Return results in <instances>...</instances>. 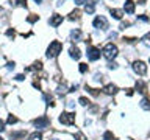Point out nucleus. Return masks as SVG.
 Listing matches in <instances>:
<instances>
[{"instance_id":"nucleus-41","label":"nucleus","mask_w":150,"mask_h":140,"mask_svg":"<svg viewBox=\"0 0 150 140\" xmlns=\"http://www.w3.org/2000/svg\"><path fill=\"white\" fill-rule=\"evenodd\" d=\"M127 95L132 97V95H133V89H127Z\"/></svg>"},{"instance_id":"nucleus-11","label":"nucleus","mask_w":150,"mask_h":140,"mask_svg":"<svg viewBox=\"0 0 150 140\" xmlns=\"http://www.w3.org/2000/svg\"><path fill=\"white\" fill-rule=\"evenodd\" d=\"M136 90L139 93H145V90H147V84H145L144 81H141V79H139V81H136Z\"/></svg>"},{"instance_id":"nucleus-25","label":"nucleus","mask_w":150,"mask_h":140,"mask_svg":"<svg viewBox=\"0 0 150 140\" xmlns=\"http://www.w3.org/2000/svg\"><path fill=\"white\" fill-rule=\"evenodd\" d=\"M142 42H144V45H147V47H150V33H147V34H144V37H142Z\"/></svg>"},{"instance_id":"nucleus-42","label":"nucleus","mask_w":150,"mask_h":140,"mask_svg":"<svg viewBox=\"0 0 150 140\" xmlns=\"http://www.w3.org/2000/svg\"><path fill=\"white\" fill-rule=\"evenodd\" d=\"M67 106L69 108H74V101H67Z\"/></svg>"},{"instance_id":"nucleus-40","label":"nucleus","mask_w":150,"mask_h":140,"mask_svg":"<svg viewBox=\"0 0 150 140\" xmlns=\"http://www.w3.org/2000/svg\"><path fill=\"white\" fill-rule=\"evenodd\" d=\"M6 67H8V70L14 69V62H8V64H6Z\"/></svg>"},{"instance_id":"nucleus-2","label":"nucleus","mask_w":150,"mask_h":140,"mask_svg":"<svg viewBox=\"0 0 150 140\" xmlns=\"http://www.w3.org/2000/svg\"><path fill=\"white\" fill-rule=\"evenodd\" d=\"M102 55L105 56L108 61H113V59L117 56V47L114 44H106L102 50Z\"/></svg>"},{"instance_id":"nucleus-4","label":"nucleus","mask_w":150,"mask_h":140,"mask_svg":"<svg viewBox=\"0 0 150 140\" xmlns=\"http://www.w3.org/2000/svg\"><path fill=\"white\" fill-rule=\"evenodd\" d=\"M133 70L136 72L138 75L144 76V75L147 73V66H145V62H142V61H134L133 62Z\"/></svg>"},{"instance_id":"nucleus-29","label":"nucleus","mask_w":150,"mask_h":140,"mask_svg":"<svg viewBox=\"0 0 150 140\" xmlns=\"http://www.w3.org/2000/svg\"><path fill=\"white\" fill-rule=\"evenodd\" d=\"M16 122H17V118H16L14 115H10V117H8V124H14Z\"/></svg>"},{"instance_id":"nucleus-16","label":"nucleus","mask_w":150,"mask_h":140,"mask_svg":"<svg viewBox=\"0 0 150 140\" xmlns=\"http://www.w3.org/2000/svg\"><path fill=\"white\" fill-rule=\"evenodd\" d=\"M11 139L13 140H22V139H25V132L22 131V132H14V134H11Z\"/></svg>"},{"instance_id":"nucleus-10","label":"nucleus","mask_w":150,"mask_h":140,"mask_svg":"<svg viewBox=\"0 0 150 140\" xmlns=\"http://www.w3.org/2000/svg\"><path fill=\"white\" fill-rule=\"evenodd\" d=\"M125 13L133 14L134 13V3L133 0H125Z\"/></svg>"},{"instance_id":"nucleus-17","label":"nucleus","mask_w":150,"mask_h":140,"mask_svg":"<svg viewBox=\"0 0 150 140\" xmlns=\"http://www.w3.org/2000/svg\"><path fill=\"white\" fill-rule=\"evenodd\" d=\"M69 19H71V20H77V19H80V11L74 9L71 14H69Z\"/></svg>"},{"instance_id":"nucleus-44","label":"nucleus","mask_w":150,"mask_h":140,"mask_svg":"<svg viewBox=\"0 0 150 140\" xmlns=\"http://www.w3.org/2000/svg\"><path fill=\"white\" fill-rule=\"evenodd\" d=\"M34 2H36V3H41V2H42V0H34Z\"/></svg>"},{"instance_id":"nucleus-33","label":"nucleus","mask_w":150,"mask_h":140,"mask_svg":"<svg viewBox=\"0 0 150 140\" xmlns=\"http://www.w3.org/2000/svg\"><path fill=\"white\" fill-rule=\"evenodd\" d=\"M58 93H60V95L66 93V87H64V86H60V87H58Z\"/></svg>"},{"instance_id":"nucleus-1","label":"nucleus","mask_w":150,"mask_h":140,"mask_svg":"<svg viewBox=\"0 0 150 140\" xmlns=\"http://www.w3.org/2000/svg\"><path fill=\"white\" fill-rule=\"evenodd\" d=\"M61 50H63V44H61L60 41L50 42L49 48H47V58H56V56L61 53Z\"/></svg>"},{"instance_id":"nucleus-23","label":"nucleus","mask_w":150,"mask_h":140,"mask_svg":"<svg viewBox=\"0 0 150 140\" xmlns=\"http://www.w3.org/2000/svg\"><path fill=\"white\" fill-rule=\"evenodd\" d=\"M38 19H39V17H38V14H30V16L27 17V22H30V24H34Z\"/></svg>"},{"instance_id":"nucleus-47","label":"nucleus","mask_w":150,"mask_h":140,"mask_svg":"<svg viewBox=\"0 0 150 140\" xmlns=\"http://www.w3.org/2000/svg\"><path fill=\"white\" fill-rule=\"evenodd\" d=\"M0 140H3V139H2V137H0Z\"/></svg>"},{"instance_id":"nucleus-21","label":"nucleus","mask_w":150,"mask_h":140,"mask_svg":"<svg viewBox=\"0 0 150 140\" xmlns=\"http://www.w3.org/2000/svg\"><path fill=\"white\" fill-rule=\"evenodd\" d=\"M103 140H116V139H114V134L111 131H106L105 134H103Z\"/></svg>"},{"instance_id":"nucleus-22","label":"nucleus","mask_w":150,"mask_h":140,"mask_svg":"<svg viewBox=\"0 0 150 140\" xmlns=\"http://www.w3.org/2000/svg\"><path fill=\"white\" fill-rule=\"evenodd\" d=\"M30 140H42V134L41 132H33V134L30 135Z\"/></svg>"},{"instance_id":"nucleus-37","label":"nucleus","mask_w":150,"mask_h":140,"mask_svg":"<svg viewBox=\"0 0 150 140\" xmlns=\"http://www.w3.org/2000/svg\"><path fill=\"white\" fill-rule=\"evenodd\" d=\"M108 67H110V69H116L117 64H116V62H110V64H108Z\"/></svg>"},{"instance_id":"nucleus-14","label":"nucleus","mask_w":150,"mask_h":140,"mask_svg":"<svg viewBox=\"0 0 150 140\" xmlns=\"http://www.w3.org/2000/svg\"><path fill=\"white\" fill-rule=\"evenodd\" d=\"M139 104H141V108L144 109V111H150V100L149 98H142Z\"/></svg>"},{"instance_id":"nucleus-5","label":"nucleus","mask_w":150,"mask_h":140,"mask_svg":"<svg viewBox=\"0 0 150 140\" xmlns=\"http://www.w3.org/2000/svg\"><path fill=\"white\" fill-rule=\"evenodd\" d=\"M94 28L106 30V28H108V20H106L103 16H97V17L94 19Z\"/></svg>"},{"instance_id":"nucleus-12","label":"nucleus","mask_w":150,"mask_h":140,"mask_svg":"<svg viewBox=\"0 0 150 140\" xmlns=\"http://www.w3.org/2000/svg\"><path fill=\"white\" fill-rule=\"evenodd\" d=\"M69 53H71V58L72 59H80V56H82V53H80V50L77 47H71Z\"/></svg>"},{"instance_id":"nucleus-18","label":"nucleus","mask_w":150,"mask_h":140,"mask_svg":"<svg viewBox=\"0 0 150 140\" xmlns=\"http://www.w3.org/2000/svg\"><path fill=\"white\" fill-rule=\"evenodd\" d=\"M41 69H42V62L41 61H36V62L33 64V67H28L27 70H41Z\"/></svg>"},{"instance_id":"nucleus-26","label":"nucleus","mask_w":150,"mask_h":140,"mask_svg":"<svg viewBox=\"0 0 150 140\" xmlns=\"http://www.w3.org/2000/svg\"><path fill=\"white\" fill-rule=\"evenodd\" d=\"M78 103L82 104V106H89L91 101L88 100V98H84V97H80V100H78Z\"/></svg>"},{"instance_id":"nucleus-39","label":"nucleus","mask_w":150,"mask_h":140,"mask_svg":"<svg viewBox=\"0 0 150 140\" xmlns=\"http://www.w3.org/2000/svg\"><path fill=\"white\" fill-rule=\"evenodd\" d=\"M83 3H86V0H75V5H83Z\"/></svg>"},{"instance_id":"nucleus-36","label":"nucleus","mask_w":150,"mask_h":140,"mask_svg":"<svg viewBox=\"0 0 150 140\" xmlns=\"http://www.w3.org/2000/svg\"><path fill=\"white\" fill-rule=\"evenodd\" d=\"M3 129H5V122H3V120H0V132H2Z\"/></svg>"},{"instance_id":"nucleus-43","label":"nucleus","mask_w":150,"mask_h":140,"mask_svg":"<svg viewBox=\"0 0 150 140\" xmlns=\"http://www.w3.org/2000/svg\"><path fill=\"white\" fill-rule=\"evenodd\" d=\"M145 2H147V0H139V5H145Z\"/></svg>"},{"instance_id":"nucleus-7","label":"nucleus","mask_w":150,"mask_h":140,"mask_svg":"<svg viewBox=\"0 0 150 140\" xmlns=\"http://www.w3.org/2000/svg\"><path fill=\"white\" fill-rule=\"evenodd\" d=\"M100 58V50L95 47H88V59L89 61H97Z\"/></svg>"},{"instance_id":"nucleus-32","label":"nucleus","mask_w":150,"mask_h":140,"mask_svg":"<svg viewBox=\"0 0 150 140\" xmlns=\"http://www.w3.org/2000/svg\"><path fill=\"white\" fill-rule=\"evenodd\" d=\"M16 3L19 6H25V8H27V0H16Z\"/></svg>"},{"instance_id":"nucleus-15","label":"nucleus","mask_w":150,"mask_h":140,"mask_svg":"<svg viewBox=\"0 0 150 140\" xmlns=\"http://www.w3.org/2000/svg\"><path fill=\"white\" fill-rule=\"evenodd\" d=\"M111 16L114 19H122L124 17V11L122 9H111Z\"/></svg>"},{"instance_id":"nucleus-13","label":"nucleus","mask_w":150,"mask_h":140,"mask_svg":"<svg viewBox=\"0 0 150 140\" xmlns=\"http://www.w3.org/2000/svg\"><path fill=\"white\" fill-rule=\"evenodd\" d=\"M71 39L72 41H80L82 39V31H80V30H72V33H71Z\"/></svg>"},{"instance_id":"nucleus-20","label":"nucleus","mask_w":150,"mask_h":140,"mask_svg":"<svg viewBox=\"0 0 150 140\" xmlns=\"http://www.w3.org/2000/svg\"><path fill=\"white\" fill-rule=\"evenodd\" d=\"M44 100H45V103H47V106H55V101H53V98L50 97V95H47V93L44 95Z\"/></svg>"},{"instance_id":"nucleus-30","label":"nucleus","mask_w":150,"mask_h":140,"mask_svg":"<svg viewBox=\"0 0 150 140\" xmlns=\"http://www.w3.org/2000/svg\"><path fill=\"white\" fill-rule=\"evenodd\" d=\"M86 70H88V64H80V72L86 73Z\"/></svg>"},{"instance_id":"nucleus-3","label":"nucleus","mask_w":150,"mask_h":140,"mask_svg":"<svg viewBox=\"0 0 150 140\" xmlns=\"http://www.w3.org/2000/svg\"><path fill=\"white\" fill-rule=\"evenodd\" d=\"M60 123L72 126V124L75 123V114L74 112H63V114L60 115Z\"/></svg>"},{"instance_id":"nucleus-19","label":"nucleus","mask_w":150,"mask_h":140,"mask_svg":"<svg viewBox=\"0 0 150 140\" xmlns=\"http://www.w3.org/2000/svg\"><path fill=\"white\" fill-rule=\"evenodd\" d=\"M86 90L91 93V95H94V97H99V95H100L99 89H92V87H89V86H86Z\"/></svg>"},{"instance_id":"nucleus-28","label":"nucleus","mask_w":150,"mask_h":140,"mask_svg":"<svg viewBox=\"0 0 150 140\" xmlns=\"http://www.w3.org/2000/svg\"><path fill=\"white\" fill-rule=\"evenodd\" d=\"M6 36H8V37H14V36H16V31H14L13 28H8V30H6Z\"/></svg>"},{"instance_id":"nucleus-8","label":"nucleus","mask_w":150,"mask_h":140,"mask_svg":"<svg viewBox=\"0 0 150 140\" xmlns=\"http://www.w3.org/2000/svg\"><path fill=\"white\" fill-rule=\"evenodd\" d=\"M117 86L116 84H106L105 87H103V92L106 93V95H116L117 93Z\"/></svg>"},{"instance_id":"nucleus-45","label":"nucleus","mask_w":150,"mask_h":140,"mask_svg":"<svg viewBox=\"0 0 150 140\" xmlns=\"http://www.w3.org/2000/svg\"><path fill=\"white\" fill-rule=\"evenodd\" d=\"M0 13H2V6H0Z\"/></svg>"},{"instance_id":"nucleus-6","label":"nucleus","mask_w":150,"mask_h":140,"mask_svg":"<svg viewBox=\"0 0 150 140\" xmlns=\"http://www.w3.org/2000/svg\"><path fill=\"white\" fill-rule=\"evenodd\" d=\"M33 123H34V126H36L38 129H44V128H47L49 124H50V120L44 115V117H39V118H36Z\"/></svg>"},{"instance_id":"nucleus-38","label":"nucleus","mask_w":150,"mask_h":140,"mask_svg":"<svg viewBox=\"0 0 150 140\" xmlns=\"http://www.w3.org/2000/svg\"><path fill=\"white\" fill-rule=\"evenodd\" d=\"M16 79H17V81H24V79H25V76H24V75H17V76H16Z\"/></svg>"},{"instance_id":"nucleus-34","label":"nucleus","mask_w":150,"mask_h":140,"mask_svg":"<svg viewBox=\"0 0 150 140\" xmlns=\"http://www.w3.org/2000/svg\"><path fill=\"white\" fill-rule=\"evenodd\" d=\"M138 19H139V20H144V22H149L150 19L147 17V16H144V14H141V16H138Z\"/></svg>"},{"instance_id":"nucleus-46","label":"nucleus","mask_w":150,"mask_h":140,"mask_svg":"<svg viewBox=\"0 0 150 140\" xmlns=\"http://www.w3.org/2000/svg\"><path fill=\"white\" fill-rule=\"evenodd\" d=\"M52 140H58V139H52Z\"/></svg>"},{"instance_id":"nucleus-27","label":"nucleus","mask_w":150,"mask_h":140,"mask_svg":"<svg viewBox=\"0 0 150 140\" xmlns=\"http://www.w3.org/2000/svg\"><path fill=\"white\" fill-rule=\"evenodd\" d=\"M75 140H88V139L84 137L83 132H77V134H75Z\"/></svg>"},{"instance_id":"nucleus-35","label":"nucleus","mask_w":150,"mask_h":140,"mask_svg":"<svg viewBox=\"0 0 150 140\" xmlns=\"http://www.w3.org/2000/svg\"><path fill=\"white\" fill-rule=\"evenodd\" d=\"M127 26H130V22H122V24H121V30H125Z\"/></svg>"},{"instance_id":"nucleus-9","label":"nucleus","mask_w":150,"mask_h":140,"mask_svg":"<svg viewBox=\"0 0 150 140\" xmlns=\"http://www.w3.org/2000/svg\"><path fill=\"white\" fill-rule=\"evenodd\" d=\"M61 22H63V16H60V14H53L50 17V25L52 26H58Z\"/></svg>"},{"instance_id":"nucleus-31","label":"nucleus","mask_w":150,"mask_h":140,"mask_svg":"<svg viewBox=\"0 0 150 140\" xmlns=\"http://www.w3.org/2000/svg\"><path fill=\"white\" fill-rule=\"evenodd\" d=\"M124 41H125V42H128V44H133V42H136L138 39H134V37H124Z\"/></svg>"},{"instance_id":"nucleus-24","label":"nucleus","mask_w":150,"mask_h":140,"mask_svg":"<svg viewBox=\"0 0 150 140\" xmlns=\"http://www.w3.org/2000/svg\"><path fill=\"white\" fill-rule=\"evenodd\" d=\"M84 11H86L88 14H92L94 13V3H89V5L84 6Z\"/></svg>"}]
</instances>
